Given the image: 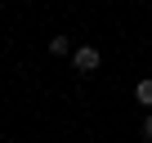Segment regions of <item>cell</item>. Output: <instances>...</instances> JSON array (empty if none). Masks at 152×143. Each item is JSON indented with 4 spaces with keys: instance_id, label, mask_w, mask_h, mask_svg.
<instances>
[{
    "instance_id": "obj_1",
    "label": "cell",
    "mask_w": 152,
    "mask_h": 143,
    "mask_svg": "<svg viewBox=\"0 0 152 143\" xmlns=\"http://www.w3.org/2000/svg\"><path fill=\"white\" fill-rule=\"evenodd\" d=\"M99 63H103V54H99L94 45H76V54H72V67L81 72V76H94V72H99Z\"/></svg>"
},
{
    "instance_id": "obj_2",
    "label": "cell",
    "mask_w": 152,
    "mask_h": 143,
    "mask_svg": "<svg viewBox=\"0 0 152 143\" xmlns=\"http://www.w3.org/2000/svg\"><path fill=\"white\" fill-rule=\"evenodd\" d=\"M134 103H139V107H152V76H143V81L134 85Z\"/></svg>"
},
{
    "instance_id": "obj_3",
    "label": "cell",
    "mask_w": 152,
    "mask_h": 143,
    "mask_svg": "<svg viewBox=\"0 0 152 143\" xmlns=\"http://www.w3.org/2000/svg\"><path fill=\"white\" fill-rule=\"evenodd\" d=\"M49 54H54V58H63V54H76V49H72V40H67V36H49Z\"/></svg>"
},
{
    "instance_id": "obj_4",
    "label": "cell",
    "mask_w": 152,
    "mask_h": 143,
    "mask_svg": "<svg viewBox=\"0 0 152 143\" xmlns=\"http://www.w3.org/2000/svg\"><path fill=\"white\" fill-rule=\"evenodd\" d=\"M143 139H148V143H152V112H148V116H143Z\"/></svg>"
}]
</instances>
